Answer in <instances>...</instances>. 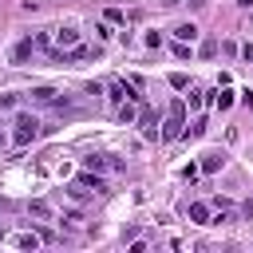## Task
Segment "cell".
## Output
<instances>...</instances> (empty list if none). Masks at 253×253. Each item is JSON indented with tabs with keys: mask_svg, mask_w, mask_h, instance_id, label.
<instances>
[{
	"mask_svg": "<svg viewBox=\"0 0 253 253\" xmlns=\"http://www.w3.org/2000/svg\"><path fill=\"white\" fill-rule=\"evenodd\" d=\"M237 4H241V8H253V0H237Z\"/></svg>",
	"mask_w": 253,
	"mask_h": 253,
	"instance_id": "cell-29",
	"label": "cell"
},
{
	"mask_svg": "<svg viewBox=\"0 0 253 253\" xmlns=\"http://www.w3.org/2000/svg\"><path fill=\"white\" fill-rule=\"evenodd\" d=\"M75 182H79L87 194H103V190H107V182H103L95 170H83V174H75Z\"/></svg>",
	"mask_w": 253,
	"mask_h": 253,
	"instance_id": "cell-9",
	"label": "cell"
},
{
	"mask_svg": "<svg viewBox=\"0 0 253 253\" xmlns=\"http://www.w3.org/2000/svg\"><path fill=\"white\" fill-rule=\"evenodd\" d=\"M237 55H241L245 63H253V43H241V47H237Z\"/></svg>",
	"mask_w": 253,
	"mask_h": 253,
	"instance_id": "cell-24",
	"label": "cell"
},
{
	"mask_svg": "<svg viewBox=\"0 0 253 253\" xmlns=\"http://www.w3.org/2000/svg\"><path fill=\"white\" fill-rule=\"evenodd\" d=\"M8 142H12V138H8V134H4V126H0V150H4Z\"/></svg>",
	"mask_w": 253,
	"mask_h": 253,
	"instance_id": "cell-28",
	"label": "cell"
},
{
	"mask_svg": "<svg viewBox=\"0 0 253 253\" xmlns=\"http://www.w3.org/2000/svg\"><path fill=\"white\" fill-rule=\"evenodd\" d=\"M221 166H225V150H206V154L198 158V170H202V174H217Z\"/></svg>",
	"mask_w": 253,
	"mask_h": 253,
	"instance_id": "cell-6",
	"label": "cell"
},
{
	"mask_svg": "<svg viewBox=\"0 0 253 253\" xmlns=\"http://www.w3.org/2000/svg\"><path fill=\"white\" fill-rule=\"evenodd\" d=\"M198 174H202V170H198V162H190V166H182V178H186V182H198Z\"/></svg>",
	"mask_w": 253,
	"mask_h": 253,
	"instance_id": "cell-22",
	"label": "cell"
},
{
	"mask_svg": "<svg viewBox=\"0 0 253 253\" xmlns=\"http://www.w3.org/2000/svg\"><path fill=\"white\" fill-rule=\"evenodd\" d=\"M32 103H40V107H63L59 91H51V87H36L32 91Z\"/></svg>",
	"mask_w": 253,
	"mask_h": 253,
	"instance_id": "cell-11",
	"label": "cell"
},
{
	"mask_svg": "<svg viewBox=\"0 0 253 253\" xmlns=\"http://www.w3.org/2000/svg\"><path fill=\"white\" fill-rule=\"evenodd\" d=\"M174 55H178V59H190L194 51H190V43H182V40H178V43H174Z\"/></svg>",
	"mask_w": 253,
	"mask_h": 253,
	"instance_id": "cell-23",
	"label": "cell"
},
{
	"mask_svg": "<svg viewBox=\"0 0 253 253\" xmlns=\"http://www.w3.org/2000/svg\"><path fill=\"white\" fill-rule=\"evenodd\" d=\"M0 241H8L12 249H40V233H4Z\"/></svg>",
	"mask_w": 253,
	"mask_h": 253,
	"instance_id": "cell-8",
	"label": "cell"
},
{
	"mask_svg": "<svg viewBox=\"0 0 253 253\" xmlns=\"http://www.w3.org/2000/svg\"><path fill=\"white\" fill-rule=\"evenodd\" d=\"M237 95H241V103H245V107H253V91H237Z\"/></svg>",
	"mask_w": 253,
	"mask_h": 253,
	"instance_id": "cell-26",
	"label": "cell"
},
{
	"mask_svg": "<svg viewBox=\"0 0 253 253\" xmlns=\"http://www.w3.org/2000/svg\"><path fill=\"white\" fill-rule=\"evenodd\" d=\"M182 126H186V119L166 115V119L158 123V142H174V138H182Z\"/></svg>",
	"mask_w": 253,
	"mask_h": 253,
	"instance_id": "cell-3",
	"label": "cell"
},
{
	"mask_svg": "<svg viewBox=\"0 0 253 253\" xmlns=\"http://www.w3.org/2000/svg\"><path fill=\"white\" fill-rule=\"evenodd\" d=\"M166 83H170L174 91H186V87H190V75H182V71H170V75H166Z\"/></svg>",
	"mask_w": 253,
	"mask_h": 253,
	"instance_id": "cell-18",
	"label": "cell"
},
{
	"mask_svg": "<svg viewBox=\"0 0 253 253\" xmlns=\"http://www.w3.org/2000/svg\"><path fill=\"white\" fill-rule=\"evenodd\" d=\"M166 115H178V119H186V115H190V107H186V99H174V103L166 107Z\"/></svg>",
	"mask_w": 253,
	"mask_h": 253,
	"instance_id": "cell-19",
	"label": "cell"
},
{
	"mask_svg": "<svg viewBox=\"0 0 253 253\" xmlns=\"http://www.w3.org/2000/svg\"><path fill=\"white\" fill-rule=\"evenodd\" d=\"M134 123L142 126V138H150V142H158V111H150V107H142Z\"/></svg>",
	"mask_w": 253,
	"mask_h": 253,
	"instance_id": "cell-4",
	"label": "cell"
},
{
	"mask_svg": "<svg viewBox=\"0 0 253 253\" xmlns=\"http://www.w3.org/2000/svg\"><path fill=\"white\" fill-rule=\"evenodd\" d=\"M83 166H87V170H103V166H107V154H87Z\"/></svg>",
	"mask_w": 253,
	"mask_h": 253,
	"instance_id": "cell-20",
	"label": "cell"
},
{
	"mask_svg": "<svg viewBox=\"0 0 253 253\" xmlns=\"http://www.w3.org/2000/svg\"><path fill=\"white\" fill-rule=\"evenodd\" d=\"M134 119H138V107H134V99L119 103V123H134Z\"/></svg>",
	"mask_w": 253,
	"mask_h": 253,
	"instance_id": "cell-16",
	"label": "cell"
},
{
	"mask_svg": "<svg viewBox=\"0 0 253 253\" xmlns=\"http://www.w3.org/2000/svg\"><path fill=\"white\" fill-rule=\"evenodd\" d=\"M198 55H202V59H213V55H217V40H213V36L202 40V43H198Z\"/></svg>",
	"mask_w": 253,
	"mask_h": 253,
	"instance_id": "cell-17",
	"label": "cell"
},
{
	"mask_svg": "<svg viewBox=\"0 0 253 253\" xmlns=\"http://www.w3.org/2000/svg\"><path fill=\"white\" fill-rule=\"evenodd\" d=\"M186 217L198 221V225H210V206H206V202H190V206H186Z\"/></svg>",
	"mask_w": 253,
	"mask_h": 253,
	"instance_id": "cell-13",
	"label": "cell"
},
{
	"mask_svg": "<svg viewBox=\"0 0 253 253\" xmlns=\"http://www.w3.org/2000/svg\"><path fill=\"white\" fill-rule=\"evenodd\" d=\"M142 43H146V47H162V32H146Z\"/></svg>",
	"mask_w": 253,
	"mask_h": 253,
	"instance_id": "cell-21",
	"label": "cell"
},
{
	"mask_svg": "<svg viewBox=\"0 0 253 253\" xmlns=\"http://www.w3.org/2000/svg\"><path fill=\"white\" fill-rule=\"evenodd\" d=\"M202 134H206V119H202V115H198L194 123L186 119V126H182V138H202Z\"/></svg>",
	"mask_w": 253,
	"mask_h": 253,
	"instance_id": "cell-15",
	"label": "cell"
},
{
	"mask_svg": "<svg viewBox=\"0 0 253 253\" xmlns=\"http://www.w3.org/2000/svg\"><path fill=\"white\" fill-rule=\"evenodd\" d=\"M79 40H83V32H79V28H71V24H67V28H55V47H59V51L75 47Z\"/></svg>",
	"mask_w": 253,
	"mask_h": 253,
	"instance_id": "cell-7",
	"label": "cell"
},
{
	"mask_svg": "<svg viewBox=\"0 0 253 253\" xmlns=\"http://www.w3.org/2000/svg\"><path fill=\"white\" fill-rule=\"evenodd\" d=\"M32 51H36V40H32V36L16 40V47H12V63H28V59H32Z\"/></svg>",
	"mask_w": 253,
	"mask_h": 253,
	"instance_id": "cell-10",
	"label": "cell"
},
{
	"mask_svg": "<svg viewBox=\"0 0 253 253\" xmlns=\"http://www.w3.org/2000/svg\"><path fill=\"white\" fill-rule=\"evenodd\" d=\"M103 91H107V99H111L115 107H119V103H126V99H134V103L142 99V95L134 91V83H126V79H111V83H107Z\"/></svg>",
	"mask_w": 253,
	"mask_h": 253,
	"instance_id": "cell-2",
	"label": "cell"
},
{
	"mask_svg": "<svg viewBox=\"0 0 253 253\" xmlns=\"http://www.w3.org/2000/svg\"><path fill=\"white\" fill-rule=\"evenodd\" d=\"M217 51H225V55H237V43H233V40H225V43H217Z\"/></svg>",
	"mask_w": 253,
	"mask_h": 253,
	"instance_id": "cell-25",
	"label": "cell"
},
{
	"mask_svg": "<svg viewBox=\"0 0 253 253\" xmlns=\"http://www.w3.org/2000/svg\"><path fill=\"white\" fill-rule=\"evenodd\" d=\"M186 91H190V95H182V99H186L190 111H202V107L210 103V91H206V87H186Z\"/></svg>",
	"mask_w": 253,
	"mask_h": 253,
	"instance_id": "cell-12",
	"label": "cell"
},
{
	"mask_svg": "<svg viewBox=\"0 0 253 253\" xmlns=\"http://www.w3.org/2000/svg\"><path fill=\"white\" fill-rule=\"evenodd\" d=\"M194 4H198V0H194Z\"/></svg>",
	"mask_w": 253,
	"mask_h": 253,
	"instance_id": "cell-30",
	"label": "cell"
},
{
	"mask_svg": "<svg viewBox=\"0 0 253 253\" xmlns=\"http://www.w3.org/2000/svg\"><path fill=\"white\" fill-rule=\"evenodd\" d=\"M210 103H213L217 111H229V107L237 103V91H233L229 83H221V87H213V91H210Z\"/></svg>",
	"mask_w": 253,
	"mask_h": 253,
	"instance_id": "cell-5",
	"label": "cell"
},
{
	"mask_svg": "<svg viewBox=\"0 0 253 253\" xmlns=\"http://www.w3.org/2000/svg\"><path fill=\"white\" fill-rule=\"evenodd\" d=\"M241 210H245V217H253V198H249V202H245Z\"/></svg>",
	"mask_w": 253,
	"mask_h": 253,
	"instance_id": "cell-27",
	"label": "cell"
},
{
	"mask_svg": "<svg viewBox=\"0 0 253 253\" xmlns=\"http://www.w3.org/2000/svg\"><path fill=\"white\" fill-rule=\"evenodd\" d=\"M16 130H12V146H28L36 134H40V119L32 115V111H16V123H12Z\"/></svg>",
	"mask_w": 253,
	"mask_h": 253,
	"instance_id": "cell-1",
	"label": "cell"
},
{
	"mask_svg": "<svg viewBox=\"0 0 253 253\" xmlns=\"http://www.w3.org/2000/svg\"><path fill=\"white\" fill-rule=\"evenodd\" d=\"M202 32H198V24H178L174 28V40H182V43H194Z\"/></svg>",
	"mask_w": 253,
	"mask_h": 253,
	"instance_id": "cell-14",
	"label": "cell"
}]
</instances>
